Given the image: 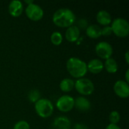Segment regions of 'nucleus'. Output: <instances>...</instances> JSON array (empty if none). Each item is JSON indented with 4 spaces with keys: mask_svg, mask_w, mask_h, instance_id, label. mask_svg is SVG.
Instances as JSON below:
<instances>
[{
    "mask_svg": "<svg viewBox=\"0 0 129 129\" xmlns=\"http://www.w3.org/2000/svg\"><path fill=\"white\" fill-rule=\"evenodd\" d=\"M52 21L55 26L67 29L74 25L76 15L74 12L69 8H60L54 13Z\"/></svg>",
    "mask_w": 129,
    "mask_h": 129,
    "instance_id": "nucleus-1",
    "label": "nucleus"
},
{
    "mask_svg": "<svg viewBox=\"0 0 129 129\" xmlns=\"http://www.w3.org/2000/svg\"><path fill=\"white\" fill-rule=\"evenodd\" d=\"M66 67L69 74L77 79L83 78L88 73L87 63L79 57H73L69 58L67 61Z\"/></svg>",
    "mask_w": 129,
    "mask_h": 129,
    "instance_id": "nucleus-2",
    "label": "nucleus"
},
{
    "mask_svg": "<svg viewBox=\"0 0 129 129\" xmlns=\"http://www.w3.org/2000/svg\"><path fill=\"white\" fill-rule=\"evenodd\" d=\"M34 107L36 114L42 119H47L50 117L53 114L54 110L52 102L46 98H40L35 103Z\"/></svg>",
    "mask_w": 129,
    "mask_h": 129,
    "instance_id": "nucleus-3",
    "label": "nucleus"
},
{
    "mask_svg": "<svg viewBox=\"0 0 129 129\" xmlns=\"http://www.w3.org/2000/svg\"><path fill=\"white\" fill-rule=\"evenodd\" d=\"M113 33L119 38H126L129 34V23L122 17L114 19L111 23Z\"/></svg>",
    "mask_w": 129,
    "mask_h": 129,
    "instance_id": "nucleus-4",
    "label": "nucleus"
},
{
    "mask_svg": "<svg viewBox=\"0 0 129 129\" xmlns=\"http://www.w3.org/2000/svg\"><path fill=\"white\" fill-rule=\"evenodd\" d=\"M74 88L82 96H88L93 94L94 91V85L91 79L83 77L75 81Z\"/></svg>",
    "mask_w": 129,
    "mask_h": 129,
    "instance_id": "nucleus-5",
    "label": "nucleus"
},
{
    "mask_svg": "<svg viewBox=\"0 0 129 129\" xmlns=\"http://www.w3.org/2000/svg\"><path fill=\"white\" fill-rule=\"evenodd\" d=\"M75 99L70 95H62L56 101L55 106L57 109L62 113L70 112L74 108Z\"/></svg>",
    "mask_w": 129,
    "mask_h": 129,
    "instance_id": "nucleus-6",
    "label": "nucleus"
},
{
    "mask_svg": "<svg viewBox=\"0 0 129 129\" xmlns=\"http://www.w3.org/2000/svg\"><path fill=\"white\" fill-rule=\"evenodd\" d=\"M25 14L26 17L33 21H39L44 17V11L42 7L34 2L26 6Z\"/></svg>",
    "mask_w": 129,
    "mask_h": 129,
    "instance_id": "nucleus-7",
    "label": "nucleus"
},
{
    "mask_svg": "<svg viewBox=\"0 0 129 129\" xmlns=\"http://www.w3.org/2000/svg\"><path fill=\"white\" fill-rule=\"evenodd\" d=\"M95 52L97 55L103 60H107L112 57L113 54V48L111 44L107 42L101 41L95 46Z\"/></svg>",
    "mask_w": 129,
    "mask_h": 129,
    "instance_id": "nucleus-8",
    "label": "nucleus"
},
{
    "mask_svg": "<svg viewBox=\"0 0 129 129\" xmlns=\"http://www.w3.org/2000/svg\"><path fill=\"white\" fill-rule=\"evenodd\" d=\"M115 94L120 98L126 99L129 96V85L125 80H117L113 85Z\"/></svg>",
    "mask_w": 129,
    "mask_h": 129,
    "instance_id": "nucleus-9",
    "label": "nucleus"
},
{
    "mask_svg": "<svg viewBox=\"0 0 129 129\" xmlns=\"http://www.w3.org/2000/svg\"><path fill=\"white\" fill-rule=\"evenodd\" d=\"M9 14L13 17H20L23 11V5L19 0H13L10 2L8 7Z\"/></svg>",
    "mask_w": 129,
    "mask_h": 129,
    "instance_id": "nucleus-10",
    "label": "nucleus"
},
{
    "mask_svg": "<svg viewBox=\"0 0 129 129\" xmlns=\"http://www.w3.org/2000/svg\"><path fill=\"white\" fill-rule=\"evenodd\" d=\"M74 107H76V110L79 111L87 112L90 110L91 107V104L87 98L83 96H79L75 99Z\"/></svg>",
    "mask_w": 129,
    "mask_h": 129,
    "instance_id": "nucleus-11",
    "label": "nucleus"
},
{
    "mask_svg": "<svg viewBox=\"0 0 129 129\" xmlns=\"http://www.w3.org/2000/svg\"><path fill=\"white\" fill-rule=\"evenodd\" d=\"M87 69L92 74H99L104 70V63L100 59H92L87 63Z\"/></svg>",
    "mask_w": 129,
    "mask_h": 129,
    "instance_id": "nucleus-12",
    "label": "nucleus"
},
{
    "mask_svg": "<svg viewBox=\"0 0 129 129\" xmlns=\"http://www.w3.org/2000/svg\"><path fill=\"white\" fill-rule=\"evenodd\" d=\"M96 20L98 24L107 26H110L113 21L111 14L106 10H101L97 13L96 15Z\"/></svg>",
    "mask_w": 129,
    "mask_h": 129,
    "instance_id": "nucleus-13",
    "label": "nucleus"
},
{
    "mask_svg": "<svg viewBox=\"0 0 129 129\" xmlns=\"http://www.w3.org/2000/svg\"><path fill=\"white\" fill-rule=\"evenodd\" d=\"M81 30L76 26V25H73L68 27L65 33L66 39L69 42H76L80 37Z\"/></svg>",
    "mask_w": 129,
    "mask_h": 129,
    "instance_id": "nucleus-14",
    "label": "nucleus"
},
{
    "mask_svg": "<svg viewBox=\"0 0 129 129\" xmlns=\"http://www.w3.org/2000/svg\"><path fill=\"white\" fill-rule=\"evenodd\" d=\"M53 128L55 129H70L71 122L67 116H58L54 119L53 122Z\"/></svg>",
    "mask_w": 129,
    "mask_h": 129,
    "instance_id": "nucleus-15",
    "label": "nucleus"
},
{
    "mask_svg": "<svg viewBox=\"0 0 129 129\" xmlns=\"http://www.w3.org/2000/svg\"><path fill=\"white\" fill-rule=\"evenodd\" d=\"M85 33L87 36L92 39H97L100 38L101 36V27L98 24H91L88 25L87 29H85Z\"/></svg>",
    "mask_w": 129,
    "mask_h": 129,
    "instance_id": "nucleus-16",
    "label": "nucleus"
},
{
    "mask_svg": "<svg viewBox=\"0 0 129 129\" xmlns=\"http://www.w3.org/2000/svg\"><path fill=\"white\" fill-rule=\"evenodd\" d=\"M104 69H105L106 71L109 73L111 74L116 73L119 70L117 61L113 57L105 60V62L104 63Z\"/></svg>",
    "mask_w": 129,
    "mask_h": 129,
    "instance_id": "nucleus-17",
    "label": "nucleus"
},
{
    "mask_svg": "<svg viewBox=\"0 0 129 129\" xmlns=\"http://www.w3.org/2000/svg\"><path fill=\"white\" fill-rule=\"evenodd\" d=\"M74 85H75V81L73 79H69V78H65L60 81L59 86H60V89L61 91L68 93L73 90Z\"/></svg>",
    "mask_w": 129,
    "mask_h": 129,
    "instance_id": "nucleus-18",
    "label": "nucleus"
},
{
    "mask_svg": "<svg viewBox=\"0 0 129 129\" xmlns=\"http://www.w3.org/2000/svg\"><path fill=\"white\" fill-rule=\"evenodd\" d=\"M51 39V42L56 46H58L60 45H61V43L63 42V36L60 32H54L50 37Z\"/></svg>",
    "mask_w": 129,
    "mask_h": 129,
    "instance_id": "nucleus-19",
    "label": "nucleus"
},
{
    "mask_svg": "<svg viewBox=\"0 0 129 129\" xmlns=\"http://www.w3.org/2000/svg\"><path fill=\"white\" fill-rule=\"evenodd\" d=\"M41 98V94L39 90L33 89L28 94V99L31 103H36Z\"/></svg>",
    "mask_w": 129,
    "mask_h": 129,
    "instance_id": "nucleus-20",
    "label": "nucleus"
},
{
    "mask_svg": "<svg viewBox=\"0 0 129 129\" xmlns=\"http://www.w3.org/2000/svg\"><path fill=\"white\" fill-rule=\"evenodd\" d=\"M109 121L110 124L117 125L120 121V114L118 111L113 110L109 115Z\"/></svg>",
    "mask_w": 129,
    "mask_h": 129,
    "instance_id": "nucleus-21",
    "label": "nucleus"
},
{
    "mask_svg": "<svg viewBox=\"0 0 129 129\" xmlns=\"http://www.w3.org/2000/svg\"><path fill=\"white\" fill-rule=\"evenodd\" d=\"M13 129H30V126L26 121L20 120L14 124Z\"/></svg>",
    "mask_w": 129,
    "mask_h": 129,
    "instance_id": "nucleus-22",
    "label": "nucleus"
},
{
    "mask_svg": "<svg viewBox=\"0 0 129 129\" xmlns=\"http://www.w3.org/2000/svg\"><path fill=\"white\" fill-rule=\"evenodd\" d=\"M76 26L81 30V29H86L87 27L88 26V22L86 19L85 18H81L80 20H79V21L77 22V25Z\"/></svg>",
    "mask_w": 129,
    "mask_h": 129,
    "instance_id": "nucleus-23",
    "label": "nucleus"
},
{
    "mask_svg": "<svg viewBox=\"0 0 129 129\" xmlns=\"http://www.w3.org/2000/svg\"><path fill=\"white\" fill-rule=\"evenodd\" d=\"M112 34H113V31H112L110 26H104L103 28H101V36L108 37L111 36Z\"/></svg>",
    "mask_w": 129,
    "mask_h": 129,
    "instance_id": "nucleus-24",
    "label": "nucleus"
},
{
    "mask_svg": "<svg viewBox=\"0 0 129 129\" xmlns=\"http://www.w3.org/2000/svg\"><path fill=\"white\" fill-rule=\"evenodd\" d=\"M74 129H89L88 127L82 123H76L74 125Z\"/></svg>",
    "mask_w": 129,
    "mask_h": 129,
    "instance_id": "nucleus-25",
    "label": "nucleus"
},
{
    "mask_svg": "<svg viewBox=\"0 0 129 129\" xmlns=\"http://www.w3.org/2000/svg\"><path fill=\"white\" fill-rule=\"evenodd\" d=\"M105 129H121L120 127L118 125H115V124H109Z\"/></svg>",
    "mask_w": 129,
    "mask_h": 129,
    "instance_id": "nucleus-26",
    "label": "nucleus"
},
{
    "mask_svg": "<svg viewBox=\"0 0 129 129\" xmlns=\"http://www.w3.org/2000/svg\"><path fill=\"white\" fill-rule=\"evenodd\" d=\"M124 57H125V60L126 63H127V64H129V51H127L125 53Z\"/></svg>",
    "mask_w": 129,
    "mask_h": 129,
    "instance_id": "nucleus-27",
    "label": "nucleus"
},
{
    "mask_svg": "<svg viewBox=\"0 0 129 129\" xmlns=\"http://www.w3.org/2000/svg\"><path fill=\"white\" fill-rule=\"evenodd\" d=\"M125 82H127V83H128L129 82V70L128 69L127 70H126V72H125Z\"/></svg>",
    "mask_w": 129,
    "mask_h": 129,
    "instance_id": "nucleus-28",
    "label": "nucleus"
},
{
    "mask_svg": "<svg viewBox=\"0 0 129 129\" xmlns=\"http://www.w3.org/2000/svg\"><path fill=\"white\" fill-rule=\"evenodd\" d=\"M25 3H26L27 5H30V4H32V3H33V1H32V0H30V1L26 0V1H25Z\"/></svg>",
    "mask_w": 129,
    "mask_h": 129,
    "instance_id": "nucleus-29",
    "label": "nucleus"
},
{
    "mask_svg": "<svg viewBox=\"0 0 129 129\" xmlns=\"http://www.w3.org/2000/svg\"><path fill=\"white\" fill-rule=\"evenodd\" d=\"M51 129H55V128H51Z\"/></svg>",
    "mask_w": 129,
    "mask_h": 129,
    "instance_id": "nucleus-30",
    "label": "nucleus"
}]
</instances>
